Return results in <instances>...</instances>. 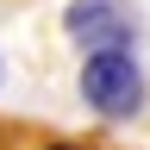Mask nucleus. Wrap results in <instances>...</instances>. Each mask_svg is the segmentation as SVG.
Masks as SVG:
<instances>
[{
	"instance_id": "7ed1b4c3",
	"label": "nucleus",
	"mask_w": 150,
	"mask_h": 150,
	"mask_svg": "<svg viewBox=\"0 0 150 150\" xmlns=\"http://www.w3.org/2000/svg\"><path fill=\"white\" fill-rule=\"evenodd\" d=\"M44 150H88V144H75V138H56V144H44Z\"/></svg>"
},
{
	"instance_id": "f257e3e1",
	"label": "nucleus",
	"mask_w": 150,
	"mask_h": 150,
	"mask_svg": "<svg viewBox=\"0 0 150 150\" xmlns=\"http://www.w3.org/2000/svg\"><path fill=\"white\" fill-rule=\"evenodd\" d=\"M81 100L94 119L106 125H125L150 106V81H144V63L131 50H94L81 56Z\"/></svg>"
},
{
	"instance_id": "20e7f679",
	"label": "nucleus",
	"mask_w": 150,
	"mask_h": 150,
	"mask_svg": "<svg viewBox=\"0 0 150 150\" xmlns=\"http://www.w3.org/2000/svg\"><path fill=\"white\" fill-rule=\"evenodd\" d=\"M0 81H6V63H0Z\"/></svg>"
},
{
	"instance_id": "f03ea898",
	"label": "nucleus",
	"mask_w": 150,
	"mask_h": 150,
	"mask_svg": "<svg viewBox=\"0 0 150 150\" xmlns=\"http://www.w3.org/2000/svg\"><path fill=\"white\" fill-rule=\"evenodd\" d=\"M63 31L88 56L94 50H131L138 44V13H131L125 0H69L63 6Z\"/></svg>"
}]
</instances>
